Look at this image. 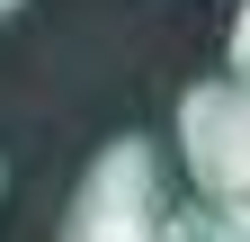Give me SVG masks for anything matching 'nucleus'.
Instances as JSON below:
<instances>
[{
	"instance_id": "f257e3e1",
	"label": "nucleus",
	"mask_w": 250,
	"mask_h": 242,
	"mask_svg": "<svg viewBox=\"0 0 250 242\" xmlns=\"http://www.w3.org/2000/svg\"><path fill=\"white\" fill-rule=\"evenodd\" d=\"M62 242H179L170 233V179L152 135H116L89 153L72 206H62Z\"/></svg>"
},
{
	"instance_id": "f03ea898",
	"label": "nucleus",
	"mask_w": 250,
	"mask_h": 242,
	"mask_svg": "<svg viewBox=\"0 0 250 242\" xmlns=\"http://www.w3.org/2000/svg\"><path fill=\"white\" fill-rule=\"evenodd\" d=\"M179 170L197 206L250 224V81H197L179 90Z\"/></svg>"
},
{
	"instance_id": "7ed1b4c3",
	"label": "nucleus",
	"mask_w": 250,
	"mask_h": 242,
	"mask_svg": "<svg viewBox=\"0 0 250 242\" xmlns=\"http://www.w3.org/2000/svg\"><path fill=\"white\" fill-rule=\"evenodd\" d=\"M232 81H250V0L232 9Z\"/></svg>"
},
{
	"instance_id": "20e7f679",
	"label": "nucleus",
	"mask_w": 250,
	"mask_h": 242,
	"mask_svg": "<svg viewBox=\"0 0 250 242\" xmlns=\"http://www.w3.org/2000/svg\"><path fill=\"white\" fill-rule=\"evenodd\" d=\"M9 9H18V0H0V18H9Z\"/></svg>"
}]
</instances>
